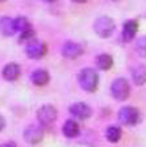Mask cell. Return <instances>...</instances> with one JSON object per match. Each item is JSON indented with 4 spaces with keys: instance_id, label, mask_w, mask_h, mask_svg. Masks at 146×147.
<instances>
[{
    "instance_id": "cell-1",
    "label": "cell",
    "mask_w": 146,
    "mask_h": 147,
    "mask_svg": "<svg viewBox=\"0 0 146 147\" xmlns=\"http://www.w3.org/2000/svg\"><path fill=\"white\" fill-rule=\"evenodd\" d=\"M78 80L79 84L84 91L87 92H95L97 88V83H99V75L94 68L86 67L80 70L79 75H78Z\"/></svg>"
},
{
    "instance_id": "cell-2",
    "label": "cell",
    "mask_w": 146,
    "mask_h": 147,
    "mask_svg": "<svg viewBox=\"0 0 146 147\" xmlns=\"http://www.w3.org/2000/svg\"><path fill=\"white\" fill-rule=\"evenodd\" d=\"M115 21H113L111 17L108 16H101V17H97L96 21L94 24V30L101 38H108L113 34L115 32Z\"/></svg>"
},
{
    "instance_id": "cell-3",
    "label": "cell",
    "mask_w": 146,
    "mask_h": 147,
    "mask_svg": "<svg viewBox=\"0 0 146 147\" xmlns=\"http://www.w3.org/2000/svg\"><path fill=\"white\" fill-rule=\"evenodd\" d=\"M111 95L119 101H125L130 95V87L126 79L117 78L111 84Z\"/></svg>"
},
{
    "instance_id": "cell-4",
    "label": "cell",
    "mask_w": 146,
    "mask_h": 147,
    "mask_svg": "<svg viewBox=\"0 0 146 147\" xmlns=\"http://www.w3.org/2000/svg\"><path fill=\"white\" fill-rule=\"evenodd\" d=\"M119 119L125 126H134L140 122L141 113L134 107H124L119 110Z\"/></svg>"
},
{
    "instance_id": "cell-5",
    "label": "cell",
    "mask_w": 146,
    "mask_h": 147,
    "mask_svg": "<svg viewBox=\"0 0 146 147\" xmlns=\"http://www.w3.org/2000/svg\"><path fill=\"white\" fill-rule=\"evenodd\" d=\"M57 109L53 105H42L37 110V119L41 126H52L57 119Z\"/></svg>"
},
{
    "instance_id": "cell-6",
    "label": "cell",
    "mask_w": 146,
    "mask_h": 147,
    "mask_svg": "<svg viewBox=\"0 0 146 147\" xmlns=\"http://www.w3.org/2000/svg\"><path fill=\"white\" fill-rule=\"evenodd\" d=\"M46 43L40 40H31L25 46V54L32 59H40L46 54Z\"/></svg>"
},
{
    "instance_id": "cell-7",
    "label": "cell",
    "mask_w": 146,
    "mask_h": 147,
    "mask_svg": "<svg viewBox=\"0 0 146 147\" xmlns=\"http://www.w3.org/2000/svg\"><path fill=\"white\" fill-rule=\"evenodd\" d=\"M43 129L41 125H29L24 130V139L29 144H38L43 139Z\"/></svg>"
},
{
    "instance_id": "cell-8",
    "label": "cell",
    "mask_w": 146,
    "mask_h": 147,
    "mask_svg": "<svg viewBox=\"0 0 146 147\" xmlns=\"http://www.w3.org/2000/svg\"><path fill=\"white\" fill-rule=\"evenodd\" d=\"M69 112L78 119H87L92 114V109L86 102H75L69 108Z\"/></svg>"
},
{
    "instance_id": "cell-9",
    "label": "cell",
    "mask_w": 146,
    "mask_h": 147,
    "mask_svg": "<svg viewBox=\"0 0 146 147\" xmlns=\"http://www.w3.org/2000/svg\"><path fill=\"white\" fill-rule=\"evenodd\" d=\"M83 54V47L76 42L69 41L62 46V55L67 59H76Z\"/></svg>"
},
{
    "instance_id": "cell-10",
    "label": "cell",
    "mask_w": 146,
    "mask_h": 147,
    "mask_svg": "<svg viewBox=\"0 0 146 147\" xmlns=\"http://www.w3.org/2000/svg\"><path fill=\"white\" fill-rule=\"evenodd\" d=\"M20 72H21V68L17 63H8L7 66H4L3 68V78L8 82H15L18 79L20 76Z\"/></svg>"
},
{
    "instance_id": "cell-11",
    "label": "cell",
    "mask_w": 146,
    "mask_h": 147,
    "mask_svg": "<svg viewBox=\"0 0 146 147\" xmlns=\"http://www.w3.org/2000/svg\"><path fill=\"white\" fill-rule=\"evenodd\" d=\"M137 32H138V22L136 20H128L124 24V28H122V38L126 42H129L136 37Z\"/></svg>"
},
{
    "instance_id": "cell-12",
    "label": "cell",
    "mask_w": 146,
    "mask_h": 147,
    "mask_svg": "<svg viewBox=\"0 0 146 147\" xmlns=\"http://www.w3.org/2000/svg\"><path fill=\"white\" fill-rule=\"evenodd\" d=\"M62 133L66 138H75L79 135L80 133V127L79 123L74 121V119H67L66 122L62 126Z\"/></svg>"
},
{
    "instance_id": "cell-13",
    "label": "cell",
    "mask_w": 146,
    "mask_h": 147,
    "mask_svg": "<svg viewBox=\"0 0 146 147\" xmlns=\"http://www.w3.org/2000/svg\"><path fill=\"white\" fill-rule=\"evenodd\" d=\"M31 80L32 83H33L34 86H46L49 83V80H50V75H49V72L46 70H43V68H38V70H34L33 72H32V76H31Z\"/></svg>"
},
{
    "instance_id": "cell-14",
    "label": "cell",
    "mask_w": 146,
    "mask_h": 147,
    "mask_svg": "<svg viewBox=\"0 0 146 147\" xmlns=\"http://www.w3.org/2000/svg\"><path fill=\"white\" fill-rule=\"evenodd\" d=\"M0 32L4 36H13L16 33V26H15V20L8 16H3L0 18Z\"/></svg>"
},
{
    "instance_id": "cell-15",
    "label": "cell",
    "mask_w": 146,
    "mask_h": 147,
    "mask_svg": "<svg viewBox=\"0 0 146 147\" xmlns=\"http://www.w3.org/2000/svg\"><path fill=\"white\" fill-rule=\"evenodd\" d=\"M132 79L136 86L146 84V64H138L132 70Z\"/></svg>"
},
{
    "instance_id": "cell-16",
    "label": "cell",
    "mask_w": 146,
    "mask_h": 147,
    "mask_svg": "<svg viewBox=\"0 0 146 147\" xmlns=\"http://www.w3.org/2000/svg\"><path fill=\"white\" fill-rule=\"evenodd\" d=\"M96 66L100 70L107 71L113 66V58L109 54H100L96 57Z\"/></svg>"
},
{
    "instance_id": "cell-17",
    "label": "cell",
    "mask_w": 146,
    "mask_h": 147,
    "mask_svg": "<svg viewBox=\"0 0 146 147\" xmlns=\"http://www.w3.org/2000/svg\"><path fill=\"white\" fill-rule=\"evenodd\" d=\"M121 135H122V133L119 126H109L105 131V138L111 143H117L121 139Z\"/></svg>"
},
{
    "instance_id": "cell-18",
    "label": "cell",
    "mask_w": 146,
    "mask_h": 147,
    "mask_svg": "<svg viewBox=\"0 0 146 147\" xmlns=\"http://www.w3.org/2000/svg\"><path fill=\"white\" fill-rule=\"evenodd\" d=\"M15 26H16V32H18V33H22L25 30L32 29L29 20L26 17H24V16H18V17L15 18Z\"/></svg>"
},
{
    "instance_id": "cell-19",
    "label": "cell",
    "mask_w": 146,
    "mask_h": 147,
    "mask_svg": "<svg viewBox=\"0 0 146 147\" xmlns=\"http://www.w3.org/2000/svg\"><path fill=\"white\" fill-rule=\"evenodd\" d=\"M136 50H137V53L141 55V57L146 58V36L141 37V38H138L137 40V43H136Z\"/></svg>"
},
{
    "instance_id": "cell-20",
    "label": "cell",
    "mask_w": 146,
    "mask_h": 147,
    "mask_svg": "<svg viewBox=\"0 0 146 147\" xmlns=\"http://www.w3.org/2000/svg\"><path fill=\"white\" fill-rule=\"evenodd\" d=\"M0 147H17V144L15 143V142H5V143H1L0 144Z\"/></svg>"
},
{
    "instance_id": "cell-21",
    "label": "cell",
    "mask_w": 146,
    "mask_h": 147,
    "mask_svg": "<svg viewBox=\"0 0 146 147\" xmlns=\"http://www.w3.org/2000/svg\"><path fill=\"white\" fill-rule=\"evenodd\" d=\"M4 126H5V121H4V118H3V116L0 114V131L4 129Z\"/></svg>"
},
{
    "instance_id": "cell-22",
    "label": "cell",
    "mask_w": 146,
    "mask_h": 147,
    "mask_svg": "<svg viewBox=\"0 0 146 147\" xmlns=\"http://www.w3.org/2000/svg\"><path fill=\"white\" fill-rule=\"evenodd\" d=\"M74 3H78V4H83V3H86L87 0H73Z\"/></svg>"
},
{
    "instance_id": "cell-23",
    "label": "cell",
    "mask_w": 146,
    "mask_h": 147,
    "mask_svg": "<svg viewBox=\"0 0 146 147\" xmlns=\"http://www.w3.org/2000/svg\"><path fill=\"white\" fill-rule=\"evenodd\" d=\"M42 1H45V3H53V1H55V0H42Z\"/></svg>"
},
{
    "instance_id": "cell-24",
    "label": "cell",
    "mask_w": 146,
    "mask_h": 147,
    "mask_svg": "<svg viewBox=\"0 0 146 147\" xmlns=\"http://www.w3.org/2000/svg\"><path fill=\"white\" fill-rule=\"evenodd\" d=\"M3 1H5V0H0V3H3Z\"/></svg>"
}]
</instances>
